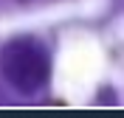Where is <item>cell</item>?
I'll list each match as a JSON object with an SVG mask.
<instances>
[{
    "label": "cell",
    "instance_id": "cell-1",
    "mask_svg": "<svg viewBox=\"0 0 124 118\" xmlns=\"http://www.w3.org/2000/svg\"><path fill=\"white\" fill-rule=\"evenodd\" d=\"M0 73L20 93H37L48 82L51 62L45 48L31 37H17L0 48Z\"/></svg>",
    "mask_w": 124,
    "mask_h": 118
}]
</instances>
